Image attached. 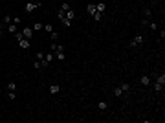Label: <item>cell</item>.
Wrapping results in <instances>:
<instances>
[{"mask_svg":"<svg viewBox=\"0 0 165 123\" xmlns=\"http://www.w3.org/2000/svg\"><path fill=\"white\" fill-rule=\"evenodd\" d=\"M41 6H42L41 0H29V2L24 6V11H26V13H33V11H35V9H39Z\"/></svg>","mask_w":165,"mask_h":123,"instance_id":"1","label":"cell"},{"mask_svg":"<svg viewBox=\"0 0 165 123\" xmlns=\"http://www.w3.org/2000/svg\"><path fill=\"white\" fill-rule=\"evenodd\" d=\"M163 84H165V74H160L158 79H156V83H154V90H156V92H161Z\"/></svg>","mask_w":165,"mask_h":123,"instance_id":"2","label":"cell"},{"mask_svg":"<svg viewBox=\"0 0 165 123\" xmlns=\"http://www.w3.org/2000/svg\"><path fill=\"white\" fill-rule=\"evenodd\" d=\"M141 42H143V35H136L134 39L130 41V48H138Z\"/></svg>","mask_w":165,"mask_h":123,"instance_id":"3","label":"cell"},{"mask_svg":"<svg viewBox=\"0 0 165 123\" xmlns=\"http://www.w3.org/2000/svg\"><path fill=\"white\" fill-rule=\"evenodd\" d=\"M22 35H24V39L31 41V39H33V29H31V28L28 26V28H24V29H22Z\"/></svg>","mask_w":165,"mask_h":123,"instance_id":"4","label":"cell"},{"mask_svg":"<svg viewBox=\"0 0 165 123\" xmlns=\"http://www.w3.org/2000/svg\"><path fill=\"white\" fill-rule=\"evenodd\" d=\"M6 31H7V33H13V35H15V33L19 31V26L11 22V24H7V26H6Z\"/></svg>","mask_w":165,"mask_h":123,"instance_id":"5","label":"cell"},{"mask_svg":"<svg viewBox=\"0 0 165 123\" xmlns=\"http://www.w3.org/2000/svg\"><path fill=\"white\" fill-rule=\"evenodd\" d=\"M119 88H121V92H123V96H127L129 92L132 90V86H130L129 83H121V84H119Z\"/></svg>","mask_w":165,"mask_h":123,"instance_id":"6","label":"cell"},{"mask_svg":"<svg viewBox=\"0 0 165 123\" xmlns=\"http://www.w3.org/2000/svg\"><path fill=\"white\" fill-rule=\"evenodd\" d=\"M19 46H20V48H24V50H28L31 44H29V41H28V39H20V41H19Z\"/></svg>","mask_w":165,"mask_h":123,"instance_id":"7","label":"cell"},{"mask_svg":"<svg viewBox=\"0 0 165 123\" xmlns=\"http://www.w3.org/2000/svg\"><path fill=\"white\" fill-rule=\"evenodd\" d=\"M48 90H50V94L55 96V94H59V90H61V88H59V84H55V83H53V84H50V88H48Z\"/></svg>","mask_w":165,"mask_h":123,"instance_id":"8","label":"cell"},{"mask_svg":"<svg viewBox=\"0 0 165 123\" xmlns=\"http://www.w3.org/2000/svg\"><path fill=\"white\" fill-rule=\"evenodd\" d=\"M139 83L143 84V86H149V84H151V77H149V75H143V77L139 79Z\"/></svg>","mask_w":165,"mask_h":123,"instance_id":"9","label":"cell"},{"mask_svg":"<svg viewBox=\"0 0 165 123\" xmlns=\"http://www.w3.org/2000/svg\"><path fill=\"white\" fill-rule=\"evenodd\" d=\"M64 15H66V19H68V20H72V22H74V19H75V11H74V9H68Z\"/></svg>","mask_w":165,"mask_h":123,"instance_id":"10","label":"cell"},{"mask_svg":"<svg viewBox=\"0 0 165 123\" xmlns=\"http://www.w3.org/2000/svg\"><path fill=\"white\" fill-rule=\"evenodd\" d=\"M105 9H106V6H105L103 2H99V4H96V11H99V13H105Z\"/></svg>","mask_w":165,"mask_h":123,"instance_id":"11","label":"cell"},{"mask_svg":"<svg viewBox=\"0 0 165 123\" xmlns=\"http://www.w3.org/2000/svg\"><path fill=\"white\" fill-rule=\"evenodd\" d=\"M53 55L57 57L59 61H64V59H66V55H64V51H53Z\"/></svg>","mask_w":165,"mask_h":123,"instance_id":"12","label":"cell"},{"mask_svg":"<svg viewBox=\"0 0 165 123\" xmlns=\"http://www.w3.org/2000/svg\"><path fill=\"white\" fill-rule=\"evenodd\" d=\"M6 88H7V92H17V84L11 81V83H7V86H6Z\"/></svg>","mask_w":165,"mask_h":123,"instance_id":"13","label":"cell"},{"mask_svg":"<svg viewBox=\"0 0 165 123\" xmlns=\"http://www.w3.org/2000/svg\"><path fill=\"white\" fill-rule=\"evenodd\" d=\"M86 11H88V15H94L96 13V4H88L86 6Z\"/></svg>","mask_w":165,"mask_h":123,"instance_id":"14","label":"cell"},{"mask_svg":"<svg viewBox=\"0 0 165 123\" xmlns=\"http://www.w3.org/2000/svg\"><path fill=\"white\" fill-rule=\"evenodd\" d=\"M92 17H94V20H97V22H99L101 19H103V13H99V11H96V13L92 15Z\"/></svg>","mask_w":165,"mask_h":123,"instance_id":"15","label":"cell"},{"mask_svg":"<svg viewBox=\"0 0 165 123\" xmlns=\"http://www.w3.org/2000/svg\"><path fill=\"white\" fill-rule=\"evenodd\" d=\"M13 22V19H11V15H4V24L7 26V24H11Z\"/></svg>","mask_w":165,"mask_h":123,"instance_id":"16","label":"cell"},{"mask_svg":"<svg viewBox=\"0 0 165 123\" xmlns=\"http://www.w3.org/2000/svg\"><path fill=\"white\" fill-rule=\"evenodd\" d=\"M147 24H149V28H151V29H158V24H156L154 20H149Z\"/></svg>","mask_w":165,"mask_h":123,"instance_id":"17","label":"cell"},{"mask_svg":"<svg viewBox=\"0 0 165 123\" xmlns=\"http://www.w3.org/2000/svg\"><path fill=\"white\" fill-rule=\"evenodd\" d=\"M114 96H116V97H121V96H123V92H121V88H119V86L114 88Z\"/></svg>","mask_w":165,"mask_h":123,"instance_id":"18","label":"cell"},{"mask_svg":"<svg viewBox=\"0 0 165 123\" xmlns=\"http://www.w3.org/2000/svg\"><path fill=\"white\" fill-rule=\"evenodd\" d=\"M106 107H108V105H106L105 101H101V103H97V109H99V110H106Z\"/></svg>","mask_w":165,"mask_h":123,"instance_id":"19","label":"cell"},{"mask_svg":"<svg viewBox=\"0 0 165 123\" xmlns=\"http://www.w3.org/2000/svg\"><path fill=\"white\" fill-rule=\"evenodd\" d=\"M53 57H55V55H53V53L50 51V53H46V57H44V59L48 61V63H51V61H53Z\"/></svg>","mask_w":165,"mask_h":123,"instance_id":"20","label":"cell"},{"mask_svg":"<svg viewBox=\"0 0 165 123\" xmlns=\"http://www.w3.org/2000/svg\"><path fill=\"white\" fill-rule=\"evenodd\" d=\"M61 9H62V11H64V13H66L68 9H72V7H70V4H66V2H64V4H62V6H61Z\"/></svg>","mask_w":165,"mask_h":123,"instance_id":"21","label":"cell"},{"mask_svg":"<svg viewBox=\"0 0 165 123\" xmlns=\"http://www.w3.org/2000/svg\"><path fill=\"white\" fill-rule=\"evenodd\" d=\"M44 31L51 33V31H53V26H51V24H46V26H44Z\"/></svg>","mask_w":165,"mask_h":123,"instance_id":"22","label":"cell"},{"mask_svg":"<svg viewBox=\"0 0 165 123\" xmlns=\"http://www.w3.org/2000/svg\"><path fill=\"white\" fill-rule=\"evenodd\" d=\"M35 59H37V61H42V59H44L42 51H37V53H35Z\"/></svg>","mask_w":165,"mask_h":123,"instance_id":"23","label":"cell"},{"mask_svg":"<svg viewBox=\"0 0 165 123\" xmlns=\"http://www.w3.org/2000/svg\"><path fill=\"white\" fill-rule=\"evenodd\" d=\"M50 35H51V41H57L59 39V33H55V31H51Z\"/></svg>","mask_w":165,"mask_h":123,"instance_id":"24","label":"cell"},{"mask_svg":"<svg viewBox=\"0 0 165 123\" xmlns=\"http://www.w3.org/2000/svg\"><path fill=\"white\" fill-rule=\"evenodd\" d=\"M33 29H42V24H41V22H35V24H33Z\"/></svg>","mask_w":165,"mask_h":123,"instance_id":"25","label":"cell"},{"mask_svg":"<svg viewBox=\"0 0 165 123\" xmlns=\"http://www.w3.org/2000/svg\"><path fill=\"white\" fill-rule=\"evenodd\" d=\"M7 97H9V99H11V101H13V99H15V97H17V92H9V96H7Z\"/></svg>","mask_w":165,"mask_h":123,"instance_id":"26","label":"cell"},{"mask_svg":"<svg viewBox=\"0 0 165 123\" xmlns=\"http://www.w3.org/2000/svg\"><path fill=\"white\" fill-rule=\"evenodd\" d=\"M20 22H22V20H20V17H15V19H13V24H17V26H19Z\"/></svg>","mask_w":165,"mask_h":123,"instance_id":"27","label":"cell"},{"mask_svg":"<svg viewBox=\"0 0 165 123\" xmlns=\"http://www.w3.org/2000/svg\"><path fill=\"white\" fill-rule=\"evenodd\" d=\"M33 66L37 68V70H39V68H42V64H41V61H35V63H33Z\"/></svg>","mask_w":165,"mask_h":123,"instance_id":"28","label":"cell"},{"mask_svg":"<svg viewBox=\"0 0 165 123\" xmlns=\"http://www.w3.org/2000/svg\"><path fill=\"white\" fill-rule=\"evenodd\" d=\"M41 64H42V68H46V66L50 64V63H48V61H46V59H42V61H41Z\"/></svg>","mask_w":165,"mask_h":123,"instance_id":"29","label":"cell"},{"mask_svg":"<svg viewBox=\"0 0 165 123\" xmlns=\"http://www.w3.org/2000/svg\"><path fill=\"white\" fill-rule=\"evenodd\" d=\"M143 13H145V15H147V20H149V19H151V9H145V11H143Z\"/></svg>","mask_w":165,"mask_h":123,"instance_id":"30","label":"cell"},{"mask_svg":"<svg viewBox=\"0 0 165 123\" xmlns=\"http://www.w3.org/2000/svg\"><path fill=\"white\" fill-rule=\"evenodd\" d=\"M2 33H4V31H0V39H2Z\"/></svg>","mask_w":165,"mask_h":123,"instance_id":"31","label":"cell"}]
</instances>
